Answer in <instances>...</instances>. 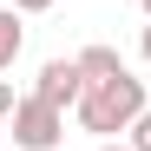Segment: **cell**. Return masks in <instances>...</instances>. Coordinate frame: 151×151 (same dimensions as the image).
<instances>
[{
  "instance_id": "9c48e42d",
  "label": "cell",
  "mask_w": 151,
  "mask_h": 151,
  "mask_svg": "<svg viewBox=\"0 0 151 151\" xmlns=\"http://www.w3.org/2000/svg\"><path fill=\"white\" fill-rule=\"evenodd\" d=\"M145 66H151V27H145Z\"/></svg>"
},
{
  "instance_id": "30bf717a",
  "label": "cell",
  "mask_w": 151,
  "mask_h": 151,
  "mask_svg": "<svg viewBox=\"0 0 151 151\" xmlns=\"http://www.w3.org/2000/svg\"><path fill=\"white\" fill-rule=\"evenodd\" d=\"M99 151H132V145H99Z\"/></svg>"
},
{
  "instance_id": "7c38bea8",
  "label": "cell",
  "mask_w": 151,
  "mask_h": 151,
  "mask_svg": "<svg viewBox=\"0 0 151 151\" xmlns=\"http://www.w3.org/2000/svg\"><path fill=\"white\" fill-rule=\"evenodd\" d=\"M145 13H151V0H145Z\"/></svg>"
},
{
  "instance_id": "6da1fadb",
  "label": "cell",
  "mask_w": 151,
  "mask_h": 151,
  "mask_svg": "<svg viewBox=\"0 0 151 151\" xmlns=\"http://www.w3.org/2000/svg\"><path fill=\"white\" fill-rule=\"evenodd\" d=\"M145 112V79H132V72H118V79H105V86H86V99H79V125L86 132H132V118Z\"/></svg>"
},
{
  "instance_id": "3957f363",
  "label": "cell",
  "mask_w": 151,
  "mask_h": 151,
  "mask_svg": "<svg viewBox=\"0 0 151 151\" xmlns=\"http://www.w3.org/2000/svg\"><path fill=\"white\" fill-rule=\"evenodd\" d=\"M33 92L46 99V105H79V99H86V72H79V59H46L40 66V79H33Z\"/></svg>"
},
{
  "instance_id": "ba28073f",
  "label": "cell",
  "mask_w": 151,
  "mask_h": 151,
  "mask_svg": "<svg viewBox=\"0 0 151 151\" xmlns=\"http://www.w3.org/2000/svg\"><path fill=\"white\" fill-rule=\"evenodd\" d=\"M53 0H13V13H46Z\"/></svg>"
},
{
  "instance_id": "277c9868",
  "label": "cell",
  "mask_w": 151,
  "mask_h": 151,
  "mask_svg": "<svg viewBox=\"0 0 151 151\" xmlns=\"http://www.w3.org/2000/svg\"><path fill=\"white\" fill-rule=\"evenodd\" d=\"M79 72H86V86H105V79H118V72H132L112 46H86L79 53Z\"/></svg>"
},
{
  "instance_id": "5b68a950",
  "label": "cell",
  "mask_w": 151,
  "mask_h": 151,
  "mask_svg": "<svg viewBox=\"0 0 151 151\" xmlns=\"http://www.w3.org/2000/svg\"><path fill=\"white\" fill-rule=\"evenodd\" d=\"M20 46H27V33H20V13H13V7H0V72L20 59Z\"/></svg>"
},
{
  "instance_id": "8992f818",
  "label": "cell",
  "mask_w": 151,
  "mask_h": 151,
  "mask_svg": "<svg viewBox=\"0 0 151 151\" xmlns=\"http://www.w3.org/2000/svg\"><path fill=\"white\" fill-rule=\"evenodd\" d=\"M125 145H132V151H151V105L132 118V138H125Z\"/></svg>"
},
{
  "instance_id": "8fae6325",
  "label": "cell",
  "mask_w": 151,
  "mask_h": 151,
  "mask_svg": "<svg viewBox=\"0 0 151 151\" xmlns=\"http://www.w3.org/2000/svg\"><path fill=\"white\" fill-rule=\"evenodd\" d=\"M0 125H7V118H0ZM0 138H7V132H0Z\"/></svg>"
},
{
  "instance_id": "7a4b0ae2",
  "label": "cell",
  "mask_w": 151,
  "mask_h": 151,
  "mask_svg": "<svg viewBox=\"0 0 151 151\" xmlns=\"http://www.w3.org/2000/svg\"><path fill=\"white\" fill-rule=\"evenodd\" d=\"M7 132H13V145H20V151H53V145L66 138V112H59V105H46L40 92H27V99L13 105Z\"/></svg>"
},
{
  "instance_id": "52a82bcc",
  "label": "cell",
  "mask_w": 151,
  "mask_h": 151,
  "mask_svg": "<svg viewBox=\"0 0 151 151\" xmlns=\"http://www.w3.org/2000/svg\"><path fill=\"white\" fill-rule=\"evenodd\" d=\"M13 105H20V99H13V86L0 79V118H13Z\"/></svg>"
}]
</instances>
